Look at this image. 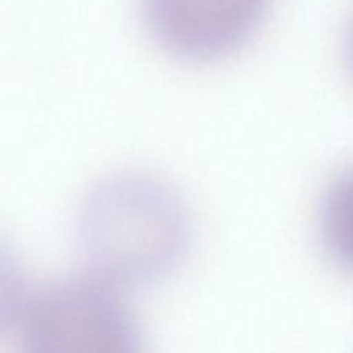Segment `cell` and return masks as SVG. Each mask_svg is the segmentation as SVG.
<instances>
[{"label":"cell","mask_w":353,"mask_h":353,"mask_svg":"<svg viewBox=\"0 0 353 353\" xmlns=\"http://www.w3.org/2000/svg\"><path fill=\"white\" fill-rule=\"evenodd\" d=\"M30 292L16 255L0 241V330L16 324Z\"/></svg>","instance_id":"cell-5"},{"label":"cell","mask_w":353,"mask_h":353,"mask_svg":"<svg viewBox=\"0 0 353 353\" xmlns=\"http://www.w3.org/2000/svg\"><path fill=\"white\" fill-rule=\"evenodd\" d=\"M271 0H140L141 17L164 54L188 65L233 57L261 28Z\"/></svg>","instance_id":"cell-3"},{"label":"cell","mask_w":353,"mask_h":353,"mask_svg":"<svg viewBox=\"0 0 353 353\" xmlns=\"http://www.w3.org/2000/svg\"><path fill=\"white\" fill-rule=\"evenodd\" d=\"M74 234L79 268L134 293L178 271L195 223L174 183L147 169H119L83 193Z\"/></svg>","instance_id":"cell-1"},{"label":"cell","mask_w":353,"mask_h":353,"mask_svg":"<svg viewBox=\"0 0 353 353\" xmlns=\"http://www.w3.org/2000/svg\"><path fill=\"white\" fill-rule=\"evenodd\" d=\"M134 293L79 268L31 290L17 317L23 353H137Z\"/></svg>","instance_id":"cell-2"},{"label":"cell","mask_w":353,"mask_h":353,"mask_svg":"<svg viewBox=\"0 0 353 353\" xmlns=\"http://www.w3.org/2000/svg\"><path fill=\"white\" fill-rule=\"evenodd\" d=\"M345 61H347V65L353 78V10L350 17H348L347 30H345Z\"/></svg>","instance_id":"cell-6"},{"label":"cell","mask_w":353,"mask_h":353,"mask_svg":"<svg viewBox=\"0 0 353 353\" xmlns=\"http://www.w3.org/2000/svg\"><path fill=\"white\" fill-rule=\"evenodd\" d=\"M316 226L324 250L353 272V164L334 172L317 202Z\"/></svg>","instance_id":"cell-4"}]
</instances>
